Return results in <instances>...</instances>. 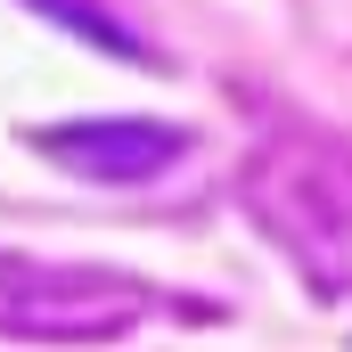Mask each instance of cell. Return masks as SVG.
Returning a JSON list of instances; mask_svg holds the SVG:
<instances>
[{"mask_svg": "<svg viewBox=\"0 0 352 352\" xmlns=\"http://www.w3.org/2000/svg\"><path fill=\"white\" fill-rule=\"evenodd\" d=\"M246 213L263 221V238L303 270V287L320 303L352 295V148L328 131H270L238 173Z\"/></svg>", "mask_w": 352, "mask_h": 352, "instance_id": "cell-1", "label": "cell"}, {"mask_svg": "<svg viewBox=\"0 0 352 352\" xmlns=\"http://www.w3.org/2000/svg\"><path fill=\"white\" fill-rule=\"evenodd\" d=\"M156 311V295L123 270L0 254V336L16 344H115Z\"/></svg>", "mask_w": 352, "mask_h": 352, "instance_id": "cell-2", "label": "cell"}, {"mask_svg": "<svg viewBox=\"0 0 352 352\" xmlns=\"http://www.w3.org/2000/svg\"><path fill=\"white\" fill-rule=\"evenodd\" d=\"M41 156H58L82 180H156L188 156V131L148 123V115H115V123H50Z\"/></svg>", "mask_w": 352, "mask_h": 352, "instance_id": "cell-3", "label": "cell"}, {"mask_svg": "<svg viewBox=\"0 0 352 352\" xmlns=\"http://www.w3.org/2000/svg\"><path fill=\"white\" fill-rule=\"evenodd\" d=\"M25 8H41L50 25H66V33H82V41H98V50H123V58H140V33L107 8V0H25Z\"/></svg>", "mask_w": 352, "mask_h": 352, "instance_id": "cell-4", "label": "cell"}]
</instances>
